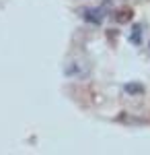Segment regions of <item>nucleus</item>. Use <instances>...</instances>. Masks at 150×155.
I'll return each mask as SVG.
<instances>
[{"mask_svg":"<svg viewBox=\"0 0 150 155\" xmlns=\"http://www.w3.org/2000/svg\"><path fill=\"white\" fill-rule=\"evenodd\" d=\"M82 19H84L86 23L99 25V23H103L105 15H103V11H101V8H84V11H82Z\"/></svg>","mask_w":150,"mask_h":155,"instance_id":"obj_1","label":"nucleus"},{"mask_svg":"<svg viewBox=\"0 0 150 155\" xmlns=\"http://www.w3.org/2000/svg\"><path fill=\"white\" fill-rule=\"evenodd\" d=\"M130 41H134V44H140V27L134 29V33L130 35Z\"/></svg>","mask_w":150,"mask_h":155,"instance_id":"obj_2","label":"nucleus"},{"mask_svg":"<svg viewBox=\"0 0 150 155\" xmlns=\"http://www.w3.org/2000/svg\"><path fill=\"white\" fill-rule=\"evenodd\" d=\"M126 91H136V93H142V87H140V85H126Z\"/></svg>","mask_w":150,"mask_h":155,"instance_id":"obj_3","label":"nucleus"}]
</instances>
